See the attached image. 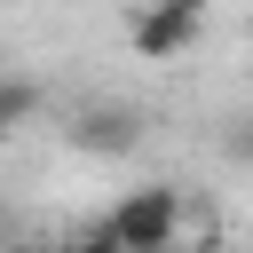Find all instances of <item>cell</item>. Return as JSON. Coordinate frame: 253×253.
<instances>
[{
    "instance_id": "obj_2",
    "label": "cell",
    "mask_w": 253,
    "mask_h": 253,
    "mask_svg": "<svg viewBox=\"0 0 253 253\" xmlns=\"http://www.w3.org/2000/svg\"><path fill=\"white\" fill-rule=\"evenodd\" d=\"M198 32H206V0H142V8L126 16V47H134L142 63H174V55H190Z\"/></svg>"
},
{
    "instance_id": "obj_3",
    "label": "cell",
    "mask_w": 253,
    "mask_h": 253,
    "mask_svg": "<svg viewBox=\"0 0 253 253\" xmlns=\"http://www.w3.org/2000/svg\"><path fill=\"white\" fill-rule=\"evenodd\" d=\"M134 134H142V119H134V111H119V103H95V111H79V126H71V142H79V150H95V158H119V150H134Z\"/></svg>"
},
{
    "instance_id": "obj_1",
    "label": "cell",
    "mask_w": 253,
    "mask_h": 253,
    "mask_svg": "<svg viewBox=\"0 0 253 253\" xmlns=\"http://www.w3.org/2000/svg\"><path fill=\"white\" fill-rule=\"evenodd\" d=\"M182 229H190L182 190H174V182H134V190H119V206L87 229V245H111V253H166V245H182Z\"/></svg>"
},
{
    "instance_id": "obj_4",
    "label": "cell",
    "mask_w": 253,
    "mask_h": 253,
    "mask_svg": "<svg viewBox=\"0 0 253 253\" xmlns=\"http://www.w3.org/2000/svg\"><path fill=\"white\" fill-rule=\"evenodd\" d=\"M32 111H40V87L32 79H0V134H24Z\"/></svg>"
}]
</instances>
